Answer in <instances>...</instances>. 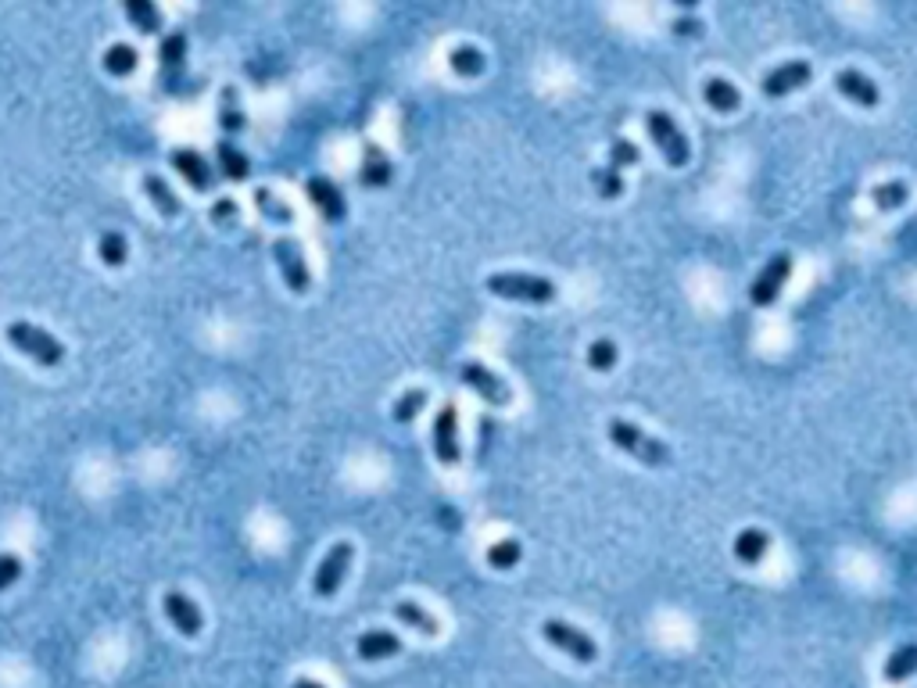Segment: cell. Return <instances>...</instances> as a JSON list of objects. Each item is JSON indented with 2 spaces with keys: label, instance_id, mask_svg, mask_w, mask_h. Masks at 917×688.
Segmentation results:
<instances>
[{
  "label": "cell",
  "instance_id": "14",
  "mask_svg": "<svg viewBox=\"0 0 917 688\" xmlns=\"http://www.w3.org/2000/svg\"><path fill=\"white\" fill-rule=\"evenodd\" d=\"M169 162H172V169L180 172L183 180H187L194 190H201V194H208V190L215 187L212 169H208V162L198 155V151H194V147H176V151L169 155Z\"/></svg>",
  "mask_w": 917,
  "mask_h": 688
},
{
  "label": "cell",
  "instance_id": "3",
  "mask_svg": "<svg viewBox=\"0 0 917 688\" xmlns=\"http://www.w3.org/2000/svg\"><path fill=\"white\" fill-rule=\"evenodd\" d=\"M488 291L495 294V298L531 301V305H545V301L556 298V284L545 280V276H531V273H491Z\"/></svg>",
  "mask_w": 917,
  "mask_h": 688
},
{
  "label": "cell",
  "instance_id": "37",
  "mask_svg": "<svg viewBox=\"0 0 917 688\" xmlns=\"http://www.w3.org/2000/svg\"><path fill=\"white\" fill-rule=\"evenodd\" d=\"M18 577H22V559L15 552H0V592L15 585Z\"/></svg>",
  "mask_w": 917,
  "mask_h": 688
},
{
  "label": "cell",
  "instance_id": "26",
  "mask_svg": "<svg viewBox=\"0 0 917 688\" xmlns=\"http://www.w3.org/2000/svg\"><path fill=\"white\" fill-rule=\"evenodd\" d=\"M448 65H452L455 76L473 79L484 72V54H480L473 43H459V47H452V54H448Z\"/></svg>",
  "mask_w": 917,
  "mask_h": 688
},
{
  "label": "cell",
  "instance_id": "32",
  "mask_svg": "<svg viewBox=\"0 0 917 688\" xmlns=\"http://www.w3.org/2000/svg\"><path fill=\"white\" fill-rule=\"evenodd\" d=\"M183 58H187V33H169L162 40V47H158V61H162V69H180Z\"/></svg>",
  "mask_w": 917,
  "mask_h": 688
},
{
  "label": "cell",
  "instance_id": "38",
  "mask_svg": "<svg viewBox=\"0 0 917 688\" xmlns=\"http://www.w3.org/2000/svg\"><path fill=\"white\" fill-rule=\"evenodd\" d=\"M237 212H240L237 201H233V198H219L212 205V223H233V219H237Z\"/></svg>",
  "mask_w": 917,
  "mask_h": 688
},
{
  "label": "cell",
  "instance_id": "12",
  "mask_svg": "<svg viewBox=\"0 0 917 688\" xmlns=\"http://www.w3.org/2000/svg\"><path fill=\"white\" fill-rule=\"evenodd\" d=\"M835 90H839L846 101L860 104V108H878V101H882V90H878L875 79H867L864 72H857V69L835 72Z\"/></svg>",
  "mask_w": 917,
  "mask_h": 688
},
{
  "label": "cell",
  "instance_id": "33",
  "mask_svg": "<svg viewBox=\"0 0 917 688\" xmlns=\"http://www.w3.org/2000/svg\"><path fill=\"white\" fill-rule=\"evenodd\" d=\"M592 183H595V190H599V198H606V201H613V198L624 194V176H620L613 165H599V169H592Z\"/></svg>",
  "mask_w": 917,
  "mask_h": 688
},
{
  "label": "cell",
  "instance_id": "7",
  "mask_svg": "<svg viewBox=\"0 0 917 688\" xmlns=\"http://www.w3.org/2000/svg\"><path fill=\"white\" fill-rule=\"evenodd\" d=\"M352 542H337L334 549L326 552L323 563H319L316 577H312V592L319 595V599H330V595H337V588L344 585V574H348V567H352Z\"/></svg>",
  "mask_w": 917,
  "mask_h": 688
},
{
  "label": "cell",
  "instance_id": "4",
  "mask_svg": "<svg viewBox=\"0 0 917 688\" xmlns=\"http://www.w3.org/2000/svg\"><path fill=\"white\" fill-rule=\"evenodd\" d=\"M645 129H649V137L656 140V147H660V155L667 158V162L674 165V169L688 165V158H692V147H688L685 133L678 129L674 115L660 112V108H652V112L645 115Z\"/></svg>",
  "mask_w": 917,
  "mask_h": 688
},
{
  "label": "cell",
  "instance_id": "27",
  "mask_svg": "<svg viewBox=\"0 0 917 688\" xmlns=\"http://www.w3.org/2000/svg\"><path fill=\"white\" fill-rule=\"evenodd\" d=\"M219 126H223L226 133H240V129L248 126V119H244V108H240L237 86H226L223 97H219Z\"/></svg>",
  "mask_w": 917,
  "mask_h": 688
},
{
  "label": "cell",
  "instance_id": "19",
  "mask_svg": "<svg viewBox=\"0 0 917 688\" xmlns=\"http://www.w3.org/2000/svg\"><path fill=\"white\" fill-rule=\"evenodd\" d=\"M215 158H219V172H223L226 180H237V183L248 180L251 162L233 140H219V144H215Z\"/></svg>",
  "mask_w": 917,
  "mask_h": 688
},
{
  "label": "cell",
  "instance_id": "22",
  "mask_svg": "<svg viewBox=\"0 0 917 688\" xmlns=\"http://www.w3.org/2000/svg\"><path fill=\"white\" fill-rule=\"evenodd\" d=\"M882 674L889 685H900V681H907L910 674H917V642H907V645H900V649H892Z\"/></svg>",
  "mask_w": 917,
  "mask_h": 688
},
{
  "label": "cell",
  "instance_id": "40",
  "mask_svg": "<svg viewBox=\"0 0 917 688\" xmlns=\"http://www.w3.org/2000/svg\"><path fill=\"white\" fill-rule=\"evenodd\" d=\"M291 688H323V685H319V681H312V678H298Z\"/></svg>",
  "mask_w": 917,
  "mask_h": 688
},
{
  "label": "cell",
  "instance_id": "34",
  "mask_svg": "<svg viewBox=\"0 0 917 688\" xmlns=\"http://www.w3.org/2000/svg\"><path fill=\"white\" fill-rule=\"evenodd\" d=\"M588 366L599 373L613 370L617 366V344L609 341V337H599L595 344H588Z\"/></svg>",
  "mask_w": 917,
  "mask_h": 688
},
{
  "label": "cell",
  "instance_id": "31",
  "mask_svg": "<svg viewBox=\"0 0 917 688\" xmlns=\"http://www.w3.org/2000/svg\"><path fill=\"white\" fill-rule=\"evenodd\" d=\"M523 556V545L516 538H502L488 549V567L491 570H513Z\"/></svg>",
  "mask_w": 917,
  "mask_h": 688
},
{
  "label": "cell",
  "instance_id": "20",
  "mask_svg": "<svg viewBox=\"0 0 917 688\" xmlns=\"http://www.w3.org/2000/svg\"><path fill=\"white\" fill-rule=\"evenodd\" d=\"M767 549H771V538H767V531H760V527H746V531L735 538V556H738V563H746V567H756V563L767 556Z\"/></svg>",
  "mask_w": 917,
  "mask_h": 688
},
{
  "label": "cell",
  "instance_id": "35",
  "mask_svg": "<svg viewBox=\"0 0 917 688\" xmlns=\"http://www.w3.org/2000/svg\"><path fill=\"white\" fill-rule=\"evenodd\" d=\"M423 402H427V391H423V387H412V391H405V395L395 402V413L391 416H395L398 423H412L416 413L423 409Z\"/></svg>",
  "mask_w": 917,
  "mask_h": 688
},
{
  "label": "cell",
  "instance_id": "11",
  "mask_svg": "<svg viewBox=\"0 0 917 688\" xmlns=\"http://www.w3.org/2000/svg\"><path fill=\"white\" fill-rule=\"evenodd\" d=\"M810 79H814L810 61H785V65H778V69L767 72V79H763V94L767 97L796 94V90H803Z\"/></svg>",
  "mask_w": 917,
  "mask_h": 688
},
{
  "label": "cell",
  "instance_id": "13",
  "mask_svg": "<svg viewBox=\"0 0 917 688\" xmlns=\"http://www.w3.org/2000/svg\"><path fill=\"white\" fill-rule=\"evenodd\" d=\"M305 190H309V201L319 208V215H323L326 223H341L344 215H348L344 194L337 190L334 180H326V176H312V180L305 183Z\"/></svg>",
  "mask_w": 917,
  "mask_h": 688
},
{
  "label": "cell",
  "instance_id": "1",
  "mask_svg": "<svg viewBox=\"0 0 917 688\" xmlns=\"http://www.w3.org/2000/svg\"><path fill=\"white\" fill-rule=\"evenodd\" d=\"M606 434H609V441L617 448H624L627 456L631 459H638L642 466H667L670 463V448L663 445L660 438H652V434H645L642 427H635V423H627V420H609V427H606Z\"/></svg>",
  "mask_w": 917,
  "mask_h": 688
},
{
  "label": "cell",
  "instance_id": "21",
  "mask_svg": "<svg viewBox=\"0 0 917 688\" xmlns=\"http://www.w3.org/2000/svg\"><path fill=\"white\" fill-rule=\"evenodd\" d=\"M140 183H144V194H147L151 201H155V208H158L162 215H169V219H172V215H180V212H183L180 198H176V190H172L169 183H165L162 176H158V172H144V180H140Z\"/></svg>",
  "mask_w": 917,
  "mask_h": 688
},
{
  "label": "cell",
  "instance_id": "29",
  "mask_svg": "<svg viewBox=\"0 0 917 688\" xmlns=\"http://www.w3.org/2000/svg\"><path fill=\"white\" fill-rule=\"evenodd\" d=\"M97 255H101V262H104V266H112V269L126 266V258H129V244H126V237H122L119 230H108V233H101V241H97Z\"/></svg>",
  "mask_w": 917,
  "mask_h": 688
},
{
  "label": "cell",
  "instance_id": "39",
  "mask_svg": "<svg viewBox=\"0 0 917 688\" xmlns=\"http://www.w3.org/2000/svg\"><path fill=\"white\" fill-rule=\"evenodd\" d=\"M674 33L678 36H699L703 33V22H695V18H681V22H674Z\"/></svg>",
  "mask_w": 917,
  "mask_h": 688
},
{
  "label": "cell",
  "instance_id": "18",
  "mask_svg": "<svg viewBox=\"0 0 917 688\" xmlns=\"http://www.w3.org/2000/svg\"><path fill=\"white\" fill-rule=\"evenodd\" d=\"M703 101L710 104L713 112H724V115H731V112L742 108V94H738V86L728 83V79H720V76H713L703 83Z\"/></svg>",
  "mask_w": 917,
  "mask_h": 688
},
{
  "label": "cell",
  "instance_id": "16",
  "mask_svg": "<svg viewBox=\"0 0 917 688\" xmlns=\"http://www.w3.org/2000/svg\"><path fill=\"white\" fill-rule=\"evenodd\" d=\"M355 649H359L362 660H387V656H398L402 653V638L395 635V631H366V635H359V642H355Z\"/></svg>",
  "mask_w": 917,
  "mask_h": 688
},
{
  "label": "cell",
  "instance_id": "30",
  "mask_svg": "<svg viewBox=\"0 0 917 688\" xmlns=\"http://www.w3.org/2000/svg\"><path fill=\"white\" fill-rule=\"evenodd\" d=\"M255 208H258L262 215H266L269 223H280V226L294 223V208H291V205H283V201L276 198L273 190H266V187H258V190H255Z\"/></svg>",
  "mask_w": 917,
  "mask_h": 688
},
{
  "label": "cell",
  "instance_id": "17",
  "mask_svg": "<svg viewBox=\"0 0 917 688\" xmlns=\"http://www.w3.org/2000/svg\"><path fill=\"white\" fill-rule=\"evenodd\" d=\"M359 172H362L359 180L366 183V187H387V183H391V176H395V165H391V158H387L377 144H366Z\"/></svg>",
  "mask_w": 917,
  "mask_h": 688
},
{
  "label": "cell",
  "instance_id": "24",
  "mask_svg": "<svg viewBox=\"0 0 917 688\" xmlns=\"http://www.w3.org/2000/svg\"><path fill=\"white\" fill-rule=\"evenodd\" d=\"M126 18L147 36H155L162 29V11H158L155 0H126Z\"/></svg>",
  "mask_w": 917,
  "mask_h": 688
},
{
  "label": "cell",
  "instance_id": "2",
  "mask_svg": "<svg viewBox=\"0 0 917 688\" xmlns=\"http://www.w3.org/2000/svg\"><path fill=\"white\" fill-rule=\"evenodd\" d=\"M8 341L15 344L22 355H29L33 362H40V366H61V362H65V344H61L58 337L47 334V330L26 323V319H15V323H11Z\"/></svg>",
  "mask_w": 917,
  "mask_h": 688
},
{
  "label": "cell",
  "instance_id": "10",
  "mask_svg": "<svg viewBox=\"0 0 917 688\" xmlns=\"http://www.w3.org/2000/svg\"><path fill=\"white\" fill-rule=\"evenodd\" d=\"M459 377H463L466 387H473L480 398L488 405H495V409H506L509 402H513V395H509L506 380L498 377V373H491L488 366H480V362H463V370H459Z\"/></svg>",
  "mask_w": 917,
  "mask_h": 688
},
{
  "label": "cell",
  "instance_id": "5",
  "mask_svg": "<svg viewBox=\"0 0 917 688\" xmlns=\"http://www.w3.org/2000/svg\"><path fill=\"white\" fill-rule=\"evenodd\" d=\"M541 635H545V642L556 645L559 653H566L570 660L577 663H595L599 660V645H595V638L588 635V631L574 628V624H563V620H545L541 624Z\"/></svg>",
  "mask_w": 917,
  "mask_h": 688
},
{
  "label": "cell",
  "instance_id": "8",
  "mask_svg": "<svg viewBox=\"0 0 917 688\" xmlns=\"http://www.w3.org/2000/svg\"><path fill=\"white\" fill-rule=\"evenodd\" d=\"M789 276H792V255H789V251H781V255H774L771 262L760 269V276H756L753 287H749V298H753V305H774Z\"/></svg>",
  "mask_w": 917,
  "mask_h": 688
},
{
  "label": "cell",
  "instance_id": "36",
  "mask_svg": "<svg viewBox=\"0 0 917 688\" xmlns=\"http://www.w3.org/2000/svg\"><path fill=\"white\" fill-rule=\"evenodd\" d=\"M638 158H642V155H638V147L631 144L627 137H620V140H613V144H609V162H613V169H617V172L627 169V165H638Z\"/></svg>",
  "mask_w": 917,
  "mask_h": 688
},
{
  "label": "cell",
  "instance_id": "25",
  "mask_svg": "<svg viewBox=\"0 0 917 688\" xmlns=\"http://www.w3.org/2000/svg\"><path fill=\"white\" fill-rule=\"evenodd\" d=\"M140 65V54L137 47H129V43H112L108 51H104V69L112 72V76H133Z\"/></svg>",
  "mask_w": 917,
  "mask_h": 688
},
{
  "label": "cell",
  "instance_id": "23",
  "mask_svg": "<svg viewBox=\"0 0 917 688\" xmlns=\"http://www.w3.org/2000/svg\"><path fill=\"white\" fill-rule=\"evenodd\" d=\"M395 617L402 620V624H409V628H416L420 635H427V638H434V635L441 631L438 617L423 610L420 602H398V606H395Z\"/></svg>",
  "mask_w": 917,
  "mask_h": 688
},
{
  "label": "cell",
  "instance_id": "9",
  "mask_svg": "<svg viewBox=\"0 0 917 688\" xmlns=\"http://www.w3.org/2000/svg\"><path fill=\"white\" fill-rule=\"evenodd\" d=\"M434 452H438L441 466H459L463 448H459V409L452 402L441 405L434 416Z\"/></svg>",
  "mask_w": 917,
  "mask_h": 688
},
{
  "label": "cell",
  "instance_id": "28",
  "mask_svg": "<svg viewBox=\"0 0 917 688\" xmlns=\"http://www.w3.org/2000/svg\"><path fill=\"white\" fill-rule=\"evenodd\" d=\"M910 198V187L903 180H889V183H878L875 190H871V201H875V208H882V212H896V208H903Z\"/></svg>",
  "mask_w": 917,
  "mask_h": 688
},
{
  "label": "cell",
  "instance_id": "6",
  "mask_svg": "<svg viewBox=\"0 0 917 688\" xmlns=\"http://www.w3.org/2000/svg\"><path fill=\"white\" fill-rule=\"evenodd\" d=\"M273 258L276 266L283 273V284L291 287L294 294H305L312 287V273H309V262H305V251L294 237H276L273 244Z\"/></svg>",
  "mask_w": 917,
  "mask_h": 688
},
{
  "label": "cell",
  "instance_id": "15",
  "mask_svg": "<svg viewBox=\"0 0 917 688\" xmlns=\"http://www.w3.org/2000/svg\"><path fill=\"white\" fill-rule=\"evenodd\" d=\"M165 617L172 620V628L180 631V635H187V638H198L201 635V610H198V602L190 599V595H183V592H169L165 595Z\"/></svg>",
  "mask_w": 917,
  "mask_h": 688
}]
</instances>
